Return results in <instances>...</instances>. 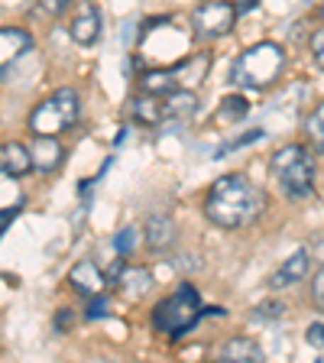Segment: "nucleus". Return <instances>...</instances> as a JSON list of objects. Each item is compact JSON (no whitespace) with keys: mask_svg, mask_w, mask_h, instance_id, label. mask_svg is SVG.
Here are the masks:
<instances>
[{"mask_svg":"<svg viewBox=\"0 0 324 363\" xmlns=\"http://www.w3.org/2000/svg\"><path fill=\"white\" fill-rule=\"evenodd\" d=\"M266 211V195L240 172L220 175L204 195V218L220 230H240Z\"/></svg>","mask_w":324,"mask_h":363,"instance_id":"obj_1","label":"nucleus"},{"mask_svg":"<svg viewBox=\"0 0 324 363\" xmlns=\"http://www.w3.org/2000/svg\"><path fill=\"white\" fill-rule=\"evenodd\" d=\"M286 72V49L279 43H257L243 49L230 65V82L237 88L250 91H266L279 82V75Z\"/></svg>","mask_w":324,"mask_h":363,"instance_id":"obj_2","label":"nucleus"},{"mask_svg":"<svg viewBox=\"0 0 324 363\" xmlns=\"http://www.w3.org/2000/svg\"><path fill=\"white\" fill-rule=\"evenodd\" d=\"M269 172L289 201H302L315 189V152L302 143H289L272 152Z\"/></svg>","mask_w":324,"mask_h":363,"instance_id":"obj_3","label":"nucleus"},{"mask_svg":"<svg viewBox=\"0 0 324 363\" xmlns=\"http://www.w3.org/2000/svg\"><path fill=\"white\" fill-rule=\"evenodd\" d=\"M201 318H204V305H201L198 289L191 286V282H181L169 298H162V302L152 308V328L175 340V337H181V334H189Z\"/></svg>","mask_w":324,"mask_h":363,"instance_id":"obj_4","label":"nucleus"},{"mask_svg":"<svg viewBox=\"0 0 324 363\" xmlns=\"http://www.w3.org/2000/svg\"><path fill=\"white\" fill-rule=\"evenodd\" d=\"M78 113H82V98H78L75 88H59L55 94H49L45 101H39L30 111V127L33 136H59L65 130H72L78 123Z\"/></svg>","mask_w":324,"mask_h":363,"instance_id":"obj_5","label":"nucleus"},{"mask_svg":"<svg viewBox=\"0 0 324 363\" xmlns=\"http://www.w3.org/2000/svg\"><path fill=\"white\" fill-rule=\"evenodd\" d=\"M237 7L234 0H201L191 13V30L198 39L204 43H214V39H224L227 33L237 26Z\"/></svg>","mask_w":324,"mask_h":363,"instance_id":"obj_6","label":"nucleus"},{"mask_svg":"<svg viewBox=\"0 0 324 363\" xmlns=\"http://www.w3.org/2000/svg\"><path fill=\"white\" fill-rule=\"evenodd\" d=\"M33 49V36L23 26H4L0 30V78Z\"/></svg>","mask_w":324,"mask_h":363,"instance_id":"obj_7","label":"nucleus"},{"mask_svg":"<svg viewBox=\"0 0 324 363\" xmlns=\"http://www.w3.org/2000/svg\"><path fill=\"white\" fill-rule=\"evenodd\" d=\"M111 286H117L127 298H143L146 292L152 289V272L143 269V266H127V263H117L111 269Z\"/></svg>","mask_w":324,"mask_h":363,"instance_id":"obj_8","label":"nucleus"},{"mask_svg":"<svg viewBox=\"0 0 324 363\" xmlns=\"http://www.w3.org/2000/svg\"><path fill=\"white\" fill-rule=\"evenodd\" d=\"M308 269H311V253H308V247H298L292 257H289L286 263H282L279 269L266 279V286H269L272 292H282V289L295 286V282H302L305 276H308Z\"/></svg>","mask_w":324,"mask_h":363,"instance_id":"obj_9","label":"nucleus"},{"mask_svg":"<svg viewBox=\"0 0 324 363\" xmlns=\"http://www.w3.org/2000/svg\"><path fill=\"white\" fill-rule=\"evenodd\" d=\"M68 286L75 289L78 295L91 298V295H104L107 276L94 263H91V259H82V263H75L72 269H68Z\"/></svg>","mask_w":324,"mask_h":363,"instance_id":"obj_10","label":"nucleus"},{"mask_svg":"<svg viewBox=\"0 0 324 363\" xmlns=\"http://www.w3.org/2000/svg\"><path fill=\"white\" fill-rule=\"evenodd\" d=\"M201 101H198L195 88H175L162 94V121H189L195 117Z\"/></svg>","mask_w":324,"mask_h":363,"instance_id":"obj_11","label":"nucleus"},{"mask_svg":"<svg viewBox=\"0 0 324 363\" xmlns=\"http://www.w3.org/2000/svg\"><path fill=\"white\" fill-rule=\"evenodd\" d=\"M30 152H33V169L43 175L55 172V169L62 166V159H65V150H62V143L55 136H36Z\"/></svg>","mask_w":324,"mask_h":363,"instance_id":"obj_12","label":"nucleus"},{"mask_svg":"<svg viewBox=\"0 0 324 363\" xmlns=\"http://www.w3.org/2000/svg\"><path fill=\"white\" fill-rule=\"evenodd\" d=\"M220 360L224 363H263L266 354H263V347H259L253 337L237 334V337H230V340L220 344Z\"/></svg>","mask_w":324,"mask_h":363,"instance_id":"obj_13","label":"nucleus"},{"mask_svg":"<svg viewBox=\"0 0 324 363\" xmlns=\"http://www.w3.org/2000/svg\"><path fill=\"white\" fill-rule=\"evenodd\" d=\"M0 172L10 179H23L26 172H33V152L23 143H4L0 146Z\"/></svg>","mask_w":324,"mask_h":363,"instance_id":"obj_14","label":"nucleus"},{"mask_svg":"<svg viewBox=\"0 0 324 363\" xmlns=\"http://www.w3.org/2000/svg\"><path fill=\"white\" fill-rule=\"evenodd\" d=\"M143 237L156 253H166V250L175 243V224L166 218V214H152L143 227Z\"/></svg>","mask_w":324,"mask_h":363,"instance_id":"obj_15","label":"nucleus"},{"mask_svg":"<svg viewBox=\"0 0 324 363\" xmlns=\"http://www.w3.org/2000/svg\"><path fill=\"white\" fill-rule=\"evenodd\" d=\"M68 33H72V39H75L78 45H94L101 39V13L94 7L84 10L82 16H75V20H72Z\"/></svg>","mask_w":324,"mask_h":363,"instance_id":"obj_16","label":"nucleus"},{"mask_svg":"<svg viewBox=\"0 0 324 363\" xmlns=\"http://www.w3.org/2000/svg\"><path fill=\"white\" fill-rule=\"evenodd\" d=\"M140 88H143V94H156V98H162V94L181 88V84H179L175 68H152V72H143V75H140Z\"/></svg>","mask_w":324,"mask_h":363,"instance_id":"obj_17","label":"nucleus"},{"mask_svg":"<svg viewBox=\"0 0 324 363\" xmlns=\"http://www.w3.org/2000/svg\"><path fill=\"white\" fill-rule=\"evenodd\" d=\"M136 123H143V127H159L162 123V98L156 94H143V98H136L133 107H130Z\"/></svg>","mask_w":324,"mask_h":363,"instance_id":"obj_18","label":"nucleus"},{"mask_svg":"<svg viewBox=\"0 0 324 363\" xmlns=\"http://www.w3.org/2000/svg\"><path fill=\"white\" fill-rule=\"evenodd\" d=\"M208 68H211V55L201 52L198 59H189V62H181V65H175V75H179V84L181 88H189V84H201L204 75H208Z\"/></svg>","mask_w":324,"mask_h":363,"instance_id":"obj_19","label":"nucleus"},{"mask_svg":"<svg viewBox=\"0 0 324 363\" xmlns=\"http://www.w3.org/2000/svg\"><path fill=\"white\" fill-rule=\"evenodd\" d=\"M247 113H250V101L243 94H227V98H220L214 117H218V123H240L247 121Z\"/></svg>","mask_w":324,"mask_h":363,"instance_id":"obj_20","label":"nucleus"},{"mask_svg":"<svg viewBox=\"0 0 324 363\" xmlns=\"http://www.w3.org/2000/svg\"><path fill=\"white\" fill-rule=\"evenodd\" d=\"M305 136L318 152H324V101L305 117Z\"/></svg>","mask_w":324,"mask_h":363,"instance_id":"obj_21","label":"nucleus"},{"mask_svg":"<svg viewBox=\"0 0 324 363\" xmlns=\"http://www.w3.org/2000/svg\"><path fill=\"white\" fill-rule=\"evenodd\" d=\"M257 140H263V130H250V133H240V136H234L230 143H224L218 150V159H224V156H230L234 150H243V146H250V143H257Z\"/></svg>","mask_w":324,"mask_h":363,"instance_id":"obj_22","label":"nucleus"},{"mask_svg":"<svg viewBox=\"0 0 324 363\" xmlns=\"http://www.w3.org/2000/svg\"><path fill=\"white\" fill-rule=\"evenodd\" d=\"M136 227H123L121 234L113 237V250H117V253H121V257H130V253H133L136 250Z\"/></svg>","mask_w":324,"mask_h":363,"instance_id":"obj_23","label":"nucleus"},{"mask_svg":"<svg viewBox=\"0 0 324 363\" xmlns=\"http://www.w3.org/2000/svg\"><path fill=\"white\" fill-rule=\"evenodd\" d=\"M107 315H111V302H107L104 295H91L88 305H84V318L98 321V318H107Z\"/></svg>","mask_w":324,"mask_h":363,"instance_id":"obj_24","label":"nucleus"},{"mask_svg":"<svg viewBox=\"0 0 324 363\" xmlns=\"http://www.w3.org/2000/svg\"><path fill=\"white\" fill-rule=\"evenodd\" d=\"M282 315H286V305L276 302V298H272V302L257 305V311H253V318H257V321H269V318H282Z\"/></svg>","mask_w":324,"mask_h":363,"instance_id":"obj_25","label":"nucleus"},{"mask_svg":"<svg viewBox=\"0 0 324 363\" xmlns=\"http://www.w3.org/2000/svg\"><path fill=\"white\" fill-rule=\"evenodd\" d=\"M311 55H315V62H318V68H324V23L318 26L315 33H311Z\"/></svg>","mask_w":324,"mask_h":363,"instance_id":"obj_26","label":"nucleus"},{"mask_svg":"<svg viewBox=\"0 0 324 363\" xmlns=\"http://www.w3.org/2000/svg\"><path fill=\"white\" fill-rule=\"evenodd\" d=\"M311 302L318 311H324V266L315 272V282H311Z\"/></svg>","mask_w":324,"mask_h":363,"instance_id":"obj_27","label":"nucleus"},{"mask_svg":"<svg viewBox=\"0 0 324 363\" xmlns=\"http://www.w3.org/2000/svg\"><path fill=\"white\" fill-rule=\"evenodd\" d=\"M305 340H308L311 347L324 350V321H315V325H308V334H305Z\"/></svg>","mask_w":324,"mask_h":363,"instance_id":"obj_28","label":"nucleus"},{"mask_svg":"<svg viewBox=\"0 0 324 363\" xmlns=\"http://www.w3.org/2000/svg\"><path fill=\"white\" fill-rule=\"evenodd\" d=\"M68 4H72V0H39V7H43L45 13H52V16L65 13V10H68Z\"/></svg>","mask_w":324,"mask_h":363,"instance_id":"obj_29","label":"nucleus"},{"mask_svg":"<svg viewBox=\"0 0 324 363\" xmlns=\"http://www.w3.org/2000/svg\"><path fill=\"white\" fill-rule=\"evenodd\" d=\"M72 321H75V318H72V308H62L59 315H55V328H72Z\"/></svg>","mask_w":324,"mask_h":363,"instance_id":"obj_30","label":"nucleus"},{"mask_svg":"<svg viewBox=\"0 0 324 363\" xmlns=\"http://www.w3.org/2000/svg\"><path fill=\"white\" fill-rule=\"evenodd\" d=\"M257 4H259V0H234V7H237V13H240V16L253 13V10H257Z\"/></svg>","mask_w":324,"mask_h":363,"instance_id":"obj_31","label":"nucleus"},{"mask_svg":"<svg viewBox=\"0 0 324 363\" xmlns=\"http://www.w3.org/2000/svg\"><path fill=\"white\" fill-rule=\"evenodd\" d=\"M321 16H324V7H321Z\"/></svg>","mask_w":324,"mask_h":363,"instance_id":"obj_32","label":"nucleus"}]
</instances>
